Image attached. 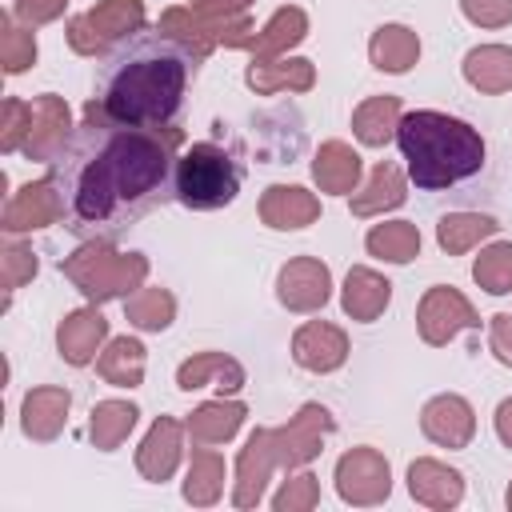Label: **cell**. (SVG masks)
I'll return each instance as SVG.
<instances>
[{"instance_id":"cell-2","label":"cell","mask_w":512,"mask_h":512,"mask_svg":"<svg viewBox=\"0 0 512 512\" xmlns=\"http://www.w3.org/2000/svg\"><path fill=\"white\" fill-rule=\"evenodd\" d=\"M196 76V52L164 32H132L100 64V112L120 124L168 128Z\"/></svg>"},{"instance_id":"cell-4","label":"cell","mask_w":512,"mask_h":512,"mask_svg":"<svg viewBox=\"0 0 512 512\" xmlns=\"http://www.w3.org/2000/svg\"><path fill=\"white\" fill-rule=\"evenodd\" d=\"M240 180H244V164L232 148H224L216 140H196L176 160L172 196L192 212H212V208H224L236 200Z\"/></svg>"},{"instance_id":"cell-3","label":"cell","mask_w":512,"mask_h":512,"mask_svg":"<svg viewBox=\"0 0 512 512\" xmlns=\"http://www.w3.org/2000/svg\"><path fill=\"white\" fill-rule=\"evenodd\" d=\"M396 144L408 160V176L424 192L452 188L484 168V140L468 120L448 112H408L396 124Z\"/></svg>"},{"instance_id":"cell-1","label":"cell","mask_w":512,"mask_h":512,"mask_svg":"<svg viewBox=\"0 0 512 512\" xmlns=\"http://www.w3.org/2000/svg\"><path fill=\"white\" fill-rule=\"evenodd\" d=\"M172 148L176 128L120 124L92 104L88 120L48 160L52 212L72 236L116 240L172 196Z\"/></svg>"}]
</instances>
